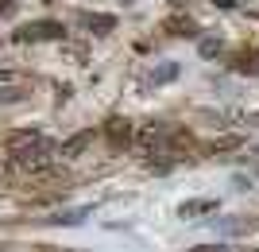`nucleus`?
<instances>
[{"label":"nucleus","instance_id":"f257e3e1","mask_svg":"<svg viewBox=\"0 0 259 252\" xmlns=\"http://www.w3.org/2000/svg\"><path fill=\"white\" fill-rule=\"evenodd\" d=\"M217 209V202L213 198H190V202H182V206H178V218H205V213H213Z\"/></svg>","mask_w":259,"mask_h":252},{"label":"nucleus","instance_id":"f03ea898","mask_svg":"<svg viewBox=\"0 0 259 252\" xmlns=\"http://www.w3.org/2000/svg\"><path fill=\"white\" fill-rule=\"evenodd\" d=\"M217 51H221V43H213V39H205V43H201V58H213Z\"/></svg>","mask_w":259,"mask_h":252}]
</instances>
